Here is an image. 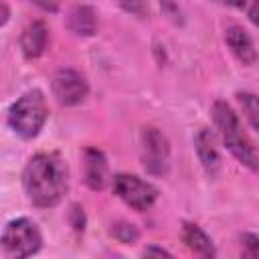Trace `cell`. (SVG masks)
<instances>
[{"mask_svg": "<svg viewBox=\"0 0 259 259\" xmlns=\"http://www.w3.org/2000/svg\"><path fill=\"white\" fill-rule=\"evenodd\" d=\"M22 186L34 206H57L69 190V168L57 152L34 154L24 166Z\"/></svg>", "mask_w": 259, "mask_h": 259, "instance_id": "cell-1", "label": "cell"}, {"mask_svg": "<svg viewBox=\"0 0 259 259\" xmlns=\"http://www.w3.org/2000/svg\"><path fill=\"white\" fill-rule=\"evenodd\" d=\"M212 119H214V125L219 130V136L223 138V144L225 148L243 164L247 166L249 170H259V156L253 148V144L249 142L247 134L243 132L241 127V121L237 117V113L233 111V107L223 101V99H217L212 103Z\"/></svg>", "mask_w": 259, "mask_h": 259, "instance_id": "cell-2", "label": "cell"}, {"mask_svg": "<svg viewBox=\"0 0 259 259\" xmlns=\"http://www.w3.org/2000/svg\"><path fill=\"white\" fill-rule=\"evenodd\" d=\"M49 117V107L45 101L42 91L30 89L22 93L8 109V125L10 130L22 138V140H32L40 134L45 121Z\"/></svg>", "mask_w": 259, "mask_h": 259, "instance_id": "cell-3", "label": "cell"}, {"mask_svg": "<svg viewBox=\"0 0 259 259\" xmlns=\"http://www.w3.org/2000/svg\"><path fill=\"white\" fill-rule=\"evenodd\" d=\"M42 247V235L30 219H14L2 231V249L8 257L24 259L38 253Z\"/></svg>", "mask_w": 259, "mask_h": 259, "instance_id": "cell-4", "label": "cell"}, {"mask_svg": "<svg viewBox=\"0 0 259 259\" xmlns=\"http://www.w3.org/2000/svg\"><path fill=\"white\" fill-rule=\"evenodd\" d=\"M111 186H113V192L130 208L138 212L150 210L158 200V188L136 174H115L111 180Z\"/></svg>", "mask_w": 259, "mask_h": 259, "instance_id": "cell-5", "label": "cell"}, {"mask_svg": "<svg viewBox=\"0 0 259 259\" xmlns=\"http://www.w3.org/2000/svg\"><path fill=\"white\" fill-rule=\"evenodd\" d=\"M142 164L152 176L170 172V142L158 127H144L142 132Z\"/></svg>", "mask_w": 259, "mask_h": 259, "instance_id": "cell-6", "label": "cell"}, {"mask_svg": "<svg viewBox=\"0 0 259 259\" xmlns=\"http://www.w3.org/2000/svg\"><path fill=\"white\" fill-rule=\"evenodd\" d=\"M53 95L61 105L73 107L85 101V97L89 95V83L79 71L61 69L53 77Z\"/></svg>", "mask_w": 259, "mask_h": 259, "instance_id": "cell-7", "label": "cell"}, {"mask_svg": "<svg viewBox=\"0 0 259 259\" xmlns=\"http://www.w3.org/2000/svg\"><path fill=\"white\" fill-rule=\"evenodd\" d=\"M194 150H196L198 162L204 168L206 176L217 178L219 172H221L223 162H221V154H219V148H217V138L208 127H200L194 134Z\"/></svg>", "mask_w": 259, "mask_h": 259, "instance_id": "cell-8", "label": "cell"}, {"mask_svg": "<svg viewBox=\"0 0 259 259\" xmlns=\"http://www.w3.org/2000/svg\"><path fill=\"white\" fill-rule=\"evenodd\" d=\"M225 42L229 47V51L235 55V59L243 65H253L257 61V51L255 45L251 40V36L247 34V30L239 24H231L225 30Z\"/></svg>", "mask_w": 259, "mask_h": 259, "instance_id": "cell-9", "label": "cell"}, {"mask_svg": "<svg viewBox=\"0 0 259 259\" xmlns=\"http://www.w3.org/2000/svg\"><path fill=\"white\" fill-rule=\"evenodd\" d=\"M83 174L91 190H103L107 184V158L97 148H87L83 152Z\"/></svg>", "mask_w": 259, "mask_h": 259, "instance_id": "cell-10", "label": "cell"}, {"mask_svg": "<svg viewBox=\"0 0 259 259\" xmlns=\"http://www.w3.org/2000/svg\"><path fill=\"white\" fill-rule=\"evenodd\" d=\"M49 47V26L42 20L30 22L20 34V51L26 59L40 57Z\"/></svg>", "mask_w": 259, "mask_h": 259, "instance_id": "cell-11", "label": "cell"}, {"mask_svg": "<svg viewBox=\"0 0 259 259\" xmlns=\"http://www.w3.org/2000/svg\"><path fill=\"white\" fill-rule=\"evenodd\" d=\"M67 28L77 36H93L97 32V12L87 6H75L67 16Z\"/></svg>", "mask_w": 259, "mask_h": 259, "instance_id": "cell-12", "label": "cell"}, {"mask_svg": "<svg viewBox=\"0 0 259 259\" xmlns=\"http://www.w3.org/2000/svg\"><path fill=\"white\" fill-rule=\"evenodd\" d=\"M182 241H184V245L194 253V255H198V257H206V259H210V257H214V245H212V241H210V237L198 227V225H194V223H184L182 225Z\"/></svg>", "mask_w": 259, "mask_h": 259, "instance_id": "cell-13", "label": "cell"}, {"mask_svg": "<svg viewBox=\"0 0 259 259\" xmlns=\"http://www.w3.org/2000/svg\"><path fill=\"white\" fill-rule=\"evenodd\" d=\"M237 101H239L247 121L251 123V127L259 134V95L249 93V91H241V93H237Z\"/></svg>", "mask_w": 259, "mask_h": 259, "instance_id": "cell-14", "label": "cell"}, {"mask_svg": "<svg viewBox=\"0 0 259 259\" xmlns=\"http://www.w3.org/2000/svg\"><path fill=\"white\" fill-rule=\"evenodd\" d=\"M111 235L119 241V243H123V245H130V243H136L138 241V237H140V233H138V229L132 225V223H115L113 227H111Z\"/></svg>", "mask_w": 259, "mask_h": 259, "instance_id": "cell-15", "label": "cell"}, {"mask_svg": "<svg viewBox=\"0 0 259 259\" xmlns=\"http://www.w3.org/2000/svg\"><path fill=\"white\" fill-rule=\"evenodd\" d=\"M115 4L123 12L134 14L138 18H146L148 16V4H146V0H115Z\"/></svg>", "mask_w": 259, "mask_h": 259, "instance_id": "cell-16", "label": "cell"}, {"mask_svg": "<svg viewBox=\"0 0 259 259\" xmlns=\"http://www.w3.org/2000/svg\"><path fill=\"white\" fill-rule=\"evenodd\" d=\"M241 241H243V253L247 257H259V235L245 233Z\"/></svg>", "mask_w": 259, "mask_h": 259, "instance_id": "cell-17", "label": "cell"}, {"mask_svg": "<svg viewBox=\"0 0 259 259\" xmlns=\"http://www.w3.org/2000/svg\"><path fill=\"white\" fill-rule=\"evenodd\" d=\"M69 223H71V227L77 233H81L85 229V212H83V208L79 204H73L71 206V210H69Z\"/></svg>", "mask_w": 259, "mask_h": 259, "instance_id": "cell-18", "label": "cell"}, {"mask_svg": "<svg viewBox=\"0 0 259 259\" xmlns=\"http://www.w3.org/2000/svg\"><path fill=\"white\" fill-rule=\"evenodd\" d=\"M30 2L45 12H57L61 6V0H30Z\"/></svg>", "mask_w": 259, "mask_h": 259, "instance_id": "cell-19", "label": "cell"}, {"mask_svg": "<svg viewBox=\"0 0 259 259\" xmlns=\"http://www.w3.org/2000/svg\"><path fill=\"white\" fill-rule=\"evenodd\" d=\"M247 14H249V20H251L255 26H259V0H253V2H251Z\"/></svg>", "mask_w": 259, "mask_h": 259, "instance_id": "cell-20", "label": "cell"}, {"mask_svg": "<svg viewBox=\"0 0 259 259\" xmlns=\"http://www.w3.org/2000/svg\"><path fill=\"white\" fill-rule=\"evenodd\" d=\"M144 255L146 257H150V255H164V257H172V253L170 251H166V249H162V247H156V245H150V247H146L144 249Z\"/></svg>", "mask_w": 259, "mask_h": 259, "instance_id": "cell-21", "label": "cell"}, {"mask_svg": "<svg viewBox=\"0 0 259 259\" xmlns=\"http://www.w3.org/2000/svg\"><path fill=\"white\" fill-rule=\"evenodd\" d=\"M221 4H227L231 8H245L247 6V0H219Z\"/></svg>", "mask_w": 259, "mask_h": 259, "instance_id": "cell-22", "label": "cell"}, {"mask_svg": "<svg viewBox=\"0 0 259 259\" xmlns=\"http://www.w3.org/2000/svg\"><path fill=\"white\" fill-rule=\"evenodd\" d=\"M8 6H6V2H2V24H6L8 22Z\"/></svg>", "mask_w": 259, "mask_h": 259, "instance_id": "cell-23", "label": "cell"}]
</instances>
